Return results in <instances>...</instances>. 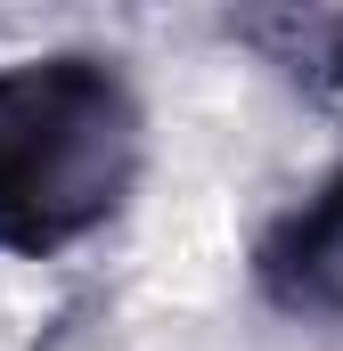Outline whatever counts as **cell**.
Instances as JSON below:
<instances>
[{
    "label": "cell",
    "instance_id": "cell-2",
    "mask_svg": "<svg viewBox=\"0 0 343 351\" xmlns=\"http://www.w3.org/2000/svg\"><path fill=\"white\" fill-rule=\"evenodd\" d=\"M246 269H254V294L278 319L343 327V156L254 229Z\"/></svg>",
    "mask_w": 343,
    "mask_h": 351
},
{
    "label": "cell",
    "instance_id": "cell-3",
    "mask_svg": "<svg viewBox=\"0 0 343 351\" xmlns=\"http://www.w3.org/2000/svg\"><path fill=\"white\" fill-rule=\"evenodd\" d=\"M286 33H294L286 66L311 90H343V16H311V25H286Z\"/></svg>",
    "mask_w": 343,
    "mask_h": 351
},
{
    "label": "cell",
    "instance_id": "cell-1",
    "mask_svg": "<svg viewBox=\"0 0 343 351\" xmlns=\"http://www.w3.org/2000/svg\"><path fill=\"white\" fill-rule=\"evenodd\" d=\"M147 172V106L123 58L41 49L0 66V254L58 262L123 221Z\"/></svg>",
    "mask_w": 343,
    "mask_h": 351
}]
</instances>
